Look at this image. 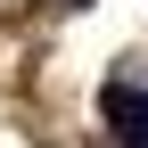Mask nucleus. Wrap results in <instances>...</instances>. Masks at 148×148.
<instances>
[{
	"label": "nucleus",
	"mask_w": 148,
	"mask_h": 148,
	"mask_svg": "<svg viewBox=\"0 0 148 148\" xmlns=\"http://www.w3.org/2000/svg\"><path fill=\"white\" fill-rule=\"evenodd\" d=\"M99 115L115 123V140H123V148H148V90L107 82V90H99Z\"/></svg>",
	"instance_id": "f257e3e1"
},
{
	"label": "nucleus",
	"mask_w": 148,
	"mask_h": 148,
	"mask_svg": "<svg viewBox=\"0 0 148 148\" xmlns=\"http://www.w3.org/2000/svg\"><path fill=\"white\" fill-rule=\"evenodd\" d=\"M58 8H90V0H58Z\"/></svg>",
	"instance_id": "f03ea898"
}]
</instances>
